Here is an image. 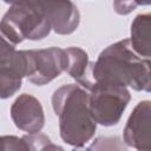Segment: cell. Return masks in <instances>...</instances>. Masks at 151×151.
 <instances>
[{
  "label": "cell",
  "instance_id": "obj_5",
  "mask_svg": "<svg viewBox=\"0 0 151 151\" xmlns=\"http://www.w3.org/2000/svg\"><path fill=\"white\" fill-rule=\"evenodd\" d=\"M32 58V74L28 79L37 84L42 85L58 77L65 70L66 58L65 51L59 48H48L41 51H31Z\"/></svg>",
  "mask_w": 151,
  "mask_h": 151
},
{
  "label": "cell",
  "instance_id": "obj_11",
  "mask_svg": "<svg viewBox=\"0 0 151 151\" xmlns=\"http://www.w3.org/2000/svg\"><path fill=\"white\" fill-rule=\"evenodd\" d=\"M24 139L28 144L29 151H63L61 147L53 145L51 140L42 134L24 137Z\"/></svg>",
  "mask_w": 151,
  "mask_h": 151
},
{
  "label": "cell",
  "instance_id": "obj_2",
  "mask_svg": "<svg viewBox=\"0 0 151 151\" xmlns=\"http://www.w3.org/2000/svg\"><path fill=\"white\" fill-rule=\"evenodd\" d=\"M53 107L60 118V136L72 145H83L96 131L90 113L88 96L81 88L67 85L54 92Z\"/></svg>",
  "mask_w": 151,
  "mask_h": 151
},
{
  "label": "cell",
  "instance_id": "obj_1",
  "mask_svg": "<svg viewBox=\"0 0 151 151\" xmlns=\"http://www.w3.org/2000/svg\"><path fill=\"white\" fill-rule=\"evenodd\" d=\"M149 60L133 52L130 41L124 40L106 48L93 67L92 78L97 84L132 86L136 90H150Z\"/></svg>",
  "mask_w": 151,
  "mask_h": 151
},
{
  "label": "cell",
  "instance_id": "obj_12",
  "mask_svg": "<svg viewBox=\"0 0 151 151\" xmlns=\"http://www.w3.org/2000/svg\"><path fill=\"white\" fill-rule=\"evenodd\" d=\"M0 151H29L26 140L15 137L0 138Z\"/></svg>",
  "mask_w": 151,
  "mask_h": 151
},
{
  "label": "cell",
  "instance_id": "obj_8",
  "mask_svg": "<svg viewBox=\"0 0 151 151\" xmlns=\"http://www.w3.org/2000/svg\"><path fill=\"white\" fill-rule=\"evenodd\" d=\"M12 118L19 129L31 133L39 131L44 123L40 103L27 94L18 98L12 106Z\"/></svg>",
  "mask_w": 151,
  "mask_h": 151
},
{
  "label": "cell",
  "instance_id": "obj_3",
  "mask_svg": "<svg viewBox=\"0 0 151 151\" xmlns=\"http://www.w3.org/2000/svg\"><path fill=\"white\" fill-rule=\"evenodd\" d=\"M51 25L39 2H13L0 22V32L13 44L24 39H42Z\"/></svg>",
  "mask_w": 151,
  "mask_h": 151
},
{
  "label": "cell",
  "instance_id": "obj_10",
  "mask_svg": "<svg viewBox=\"0 0 151 151\" xmlns=\"http://www.w3.org/2000/svg\"><path fill=\"white\" fill-rule=\"evenodd\" d=\"M65 70L79 83L86 85L87 87H91L92 84L90 81L91 76L88 74L87 68V54L80 48H68L67 51H65Z\"/></svg>",
  "mask_w": 151,
  "mask_h": 151
},
{
  "label": "cell",
  "instance_id": "obj_6",
  "mask_svg": "<svg viewBox=\"0 0 151 151\" xmlns=\"http://www.w3.org/2000/svg\"><path fill=\"white\" fill-rule=\"evenodd\" d=\"M125 142L138 151H150V103L137 105L130 116L125 131Z\"/></svg>",
  "mask_w": 151,
  "mask_h": 151
},
{
  "label": "cell",
  "instance_id": "obj_4",
  "mask_svg": "<svg viewBox=\"0 0 151 151\" xmlns=\"http://www.w3.org/2000/svg\"><path fill=\"white\" fill-rule=\"evenodd\" d=\"M130 96L125 87L109 84H96L88 98L90 113L101 125H114L129 103Z\"/></svg>",
  "mask_w": 151,
  "mask_h": 151
},
{
  "label": "cell",
  "instance_id": "obj_9",
  "mask_svg": "<svg viewBox=\"0 0 151 151\" xmlns=\"http://www.w3.org/2000/svg\"><path fill=\"white\" fill-rule=\"evenodd\" d=\"M150 26L149 14L138 15L131 26V42L134 51L149 59L150 57Z\"/></svg>",
  "mask_w": 151,
  "mask_h": 151
},
{
  "label": "cell",
  "instance_id": "obj_7",
  "mask_svg": "<svg viewBox=\"0 0 151 151\" xmlns=\"http://www.w3.org/2000/svg\"><path fill=\"white\" fill-rule=\"evenodd\" d=\"M39 5L55 32L67 34L77 28L79 13L72 2H39Z\"/></svg>",
  "mask_w": 151,
  "mask_h": 151
}]
</instances>
